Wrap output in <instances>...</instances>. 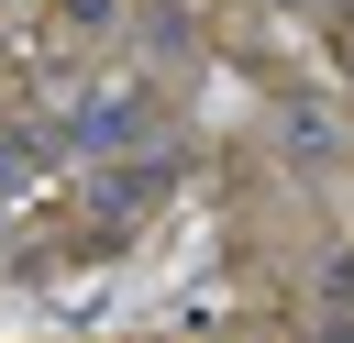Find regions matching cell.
Wrapping results in <instances>:
<instances>
[{
    "mask_svg": "<svg viewBox=\"0 0 354 343\" xmlns=\"http://www.w3.org/2000/svg\"><path fill=\"white\" fill-rule=\"evenodd\" d=\"M55 144H66V155H144V144H155V89H100V100H77V111L55 122Z\"/></svg>",
    "mask_w": 354,
    "mask_h": 343,
    "instance_id": "cell-1",
    "label": "cell"
},
{
    "mask_svg": "<svg viewBox=\"0 0 354 343\" xmlns=\"http://www.w3.org/2000/svg\"><path fill=\"white\" fill-rule=\"evenodd\" d=\"M166 177H177L166 155H111V166L88 177V210H100V221H133V210H155V199H166Z\"/></svg>",
    "mask_w": 354,
    "mask_h": 343,
    "instance_id": "cell-2",
    "label": "cell"
},
{
    "mask_svg": "<svg viewBox=\"0 0 354 343\" xmlns=\"http://www.w3.org/2000/svg\"><path fill=\"white\" fill-rule=\"evenodd\" d=\"M277 144H288V166H332V155H343V122H332L321 100H288V122H277Z\"/></svg>",
    "mask_w": 354,
    "mask_h": 343,
    "instance_id": "cell-3",
    "label": "cell"
},
{
    "mask_svg": "<svg viewBox=\"0 0 354 343\" xmlns=\"http://www.w3.org/2000/svg\"><path fill=\"white\" fill-rule=\"evenodd\" d=\"M44 155H66V144H55V122H0V199H11V188H33V166H44Z\"/></svg>",
    "mask_w": 354,
    "mask_h": 343,
    "instance_id": "cell-4",
    "label": "cell"
},
{
    "mask_svg": "<svg viewBox=\"0 0 354 343\" xmlns=\"http://www.w3.org/2000/svg\"><path fill=\"white\" fill-rule=\"evenodd\" d=\"M144 44H155V55H188V11L155 0V11H144Z\"/></svg>",
    "mask_w": 354,
    "mask_h": 343,
    "instance_id": "cell-5",
    "label": "cell"
},
{
    "mask_svg": "<svg viewBox=\"0 0 354 343\" xmlns=\"http://www.w3.org/2000/svg\"><path fill=\"white\" fill-rule=\"evenodd\" d=\"M55 11H66L77 33H111V22H122V0H55Z\"/></svg>",
    "mask_w": 354,
    "mask_h": 343,
    "instance_id": "cell-6",
    "label": "cell"
}]
</instances>
